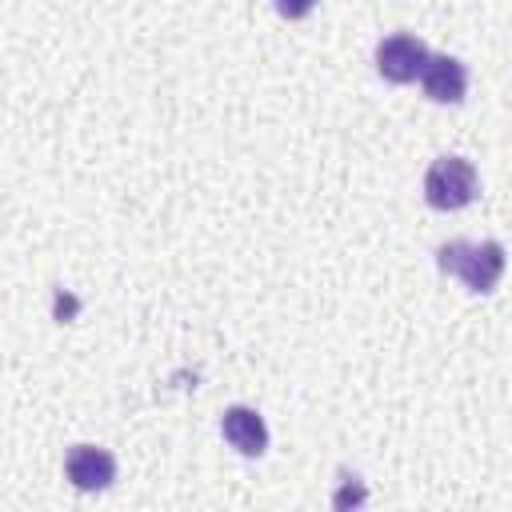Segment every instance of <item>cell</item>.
Masks as SVG:
<instances>
[{
	"label": "cell",
	"instance_id": "obj_1",
	"mask_svg": "<svg viewBox=\"0 0 512 512\" xmlns=\"http://www.w3.org/2000/svg\"><path fill=\"white\" fill-rule=\"evenodd\" d=\"M440 268L456 272L472 292H492L500 272H504V248L496 240H484V244L452 240L440 248Z\"/></svg>",
	"mask_w": 512,
	"mask_h": 512
},
{
	"label": "cell",
	"instance_id": "obj_2",
	"mask_svg": "<svg viewBox=\"0 0 512 512\" xmlns=\"http://www.w3.org/2000/svg\"><path fill=\"white\" fill-rule=\"evenodd\" d=\"M424 196L432 208L456 212L476 196V168L464 156H440L424 176Z\"/></svg>",
	"mask_w": 512,
	"mask_h": 512
},
{
	"label": "cell",
	"instance_id": "obj_3",
	"mask_svg": "<svg viewBox=\"0 0 512 512\" xmlns=\"http://www.w3.org/2000/svg\"><path fill=\"white\" fill-rule=\"evenodd\" d=\"M424 60H428V48L412 32H392L376 44V68H380V76H388L396 84L416 80L424 72Z\"/></svg>",
	"mask_w": 512,
	"mask_h": 512
},
{
	"label": "cell",
	"instance_id": "obj_4",
	"mask_svg": "<svg viewBox=\"0 0 512 512\" xmlns=\"http://www.w3.org/2000/svg\"><path fill=\"white\" fill-rule=\"evenodd\" d=\"M64 472L80 492H100L116 480V460H112V452H104L96 444H76L64 460Z\"/></svg>",
	"mask_w": 512,
	"mask_h": 512
},
{
	"label": "cell",
	"instance_id": "obj_5",
	"mask_svg": "<svg viewBox=\"0 0 512 512\" xmlns=\"http://www.w3.org/2000/svg\"><path fill=\"white\" fill-rule=\"evenodd\" d=\"M420 84H424V92L432 100L460 104L464 92H468V68L456 56H428L424 60V72H420Z\"/></svg>",
	"mask_w": 512,
	"mask_h": 512
},
{
	"label": "cell",
	"instance_id": "obj_6",
	"mask_svg": "<svg viewBox=\"0 0 512 512\" xmlns=\"http://www.w3.org/2000/svg\"><path fill=\"white\" fill-rule=\"evenodd\" d=\"M220 428H224V440H228L236 452H244V456H260V452L268 448V424H264V416L252 412V408H244V404L224 408Z\"/></svg>",
	"mask_w": 512,
	"mask_h": 512
},
{
	"label": "cell",
	"instance_id": "obj_7",
	"mask_svg": "<svg viewBox=\"0 0 512 512\" xmlns=\"http://www.w3.org/2000/svg\"><path fill=\"white\" fill-rule=\"evenodd\" d=\"M364 500H368L364 480L352 476V472H344V476H340V488H336V496H332V508H336V512H356Z\"/></svg>",
	"mask_w": 512,
	"mask_h": 512
}]
</instances>
